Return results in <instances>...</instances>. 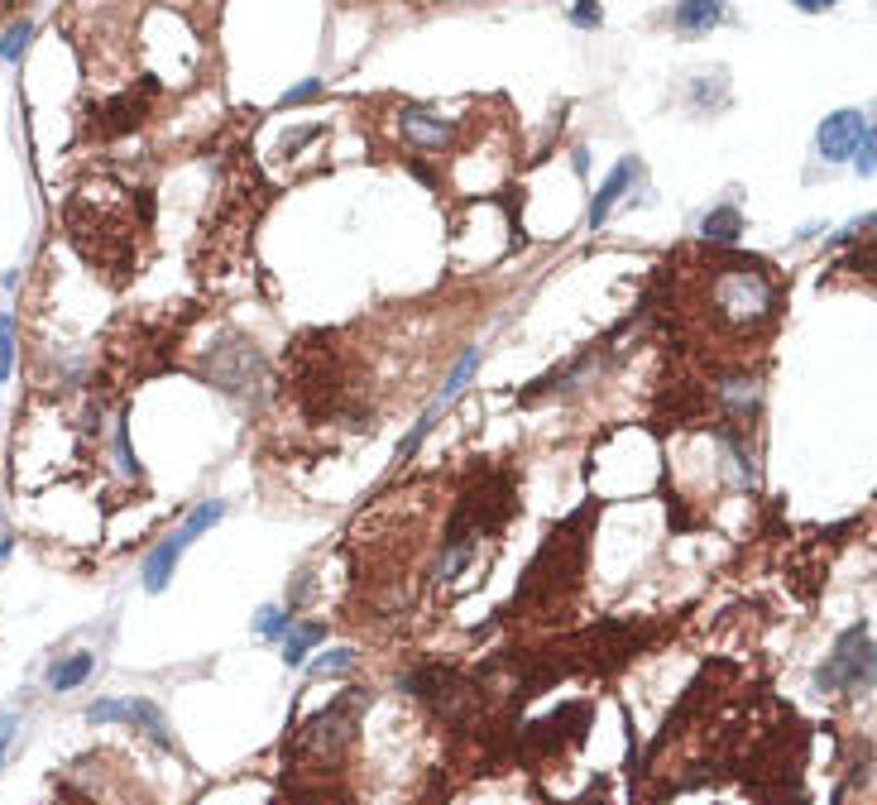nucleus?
<instances>
[{
	"mask_svg": "<svg viewBox=\"0 0 877 805\" xmlns=\"http://www.w3.org/2000/svg\"><path fill=\"white\" fill-rule=\"evenodd\" d=\"M149 92H159V82L154 77H144V87L139 92H120V96H106L101 106H96V135L101 139H120V135H135V130L144 125V115H149V101L154 96Z\"/></svg>",
	"mask_w": 877,
	"mask_h": 805,
	"instance_id": "3",
	"label": "nucleus"
},
{
	"mask_svg": "<svg viewBox=\"0 0 877 805\" xmlns=\"http://www.w3.org/2000/svg\"><path fill=\"white\" fill-rule=\"evenodd\" d=\"M719 15H724V0H677V10H671V20H677L681 34L715 29Z\"/></svg>",
	"mask_w": 877,
	"mask_h": 805,
	"instance_id": "7",
	"label": "nucleus"
},
{
	"mask_svg": "<svg viewBox=\"0 0 877 805\" xmlns=\"http://www.w3.org/2000/svg\"><path fill=\"white\" fill-rule=\"evenodd\" d=\"M92 667H96L92 652H72V657H63V662L48 671V686H53V691H77L82 681L92 676Z\"/></svg>",
	"mask_w": 877,
	"mask_h": 805,
	"instance_id": "10",
	"label": "nucleus"
},
{
	"mask_svg": "<svg viewBox=\"0 0 877 805\" xmlns=\"http://www.w3.org/2000/svg\"><path fill=\"white\" fill-rule=\"evenodd\" d=\"M475 365H479V351H465L461 359H455V369L447 375V383H441V393H437V403H431V407H447V403L455 399V393H461V383L475 375Z\"/></svg>",
	"mask_w": 877,
	"mask_h": 805,
	"instance_id": "11",
	"label": "nucleus"
},
{
	"mask_svg": "<svg viewBox=\"0 0 877 805\" xmlns=\"http://www.w3.org/2000/svg\"><path fill=\"white\" fill-rule=\"evenodd\" d=\"M796 10H806V15H825V10H835L839 0H791Z\"/></svg>",
	"mask_w": 877,
	"mask_h": 805,
	"instance_id": "20",
	"label": "nucleus"
},
{
	"mask_svg": "<svg viewBox=\"0 0 877 805\" xmlns=\"http://www.w3.org/2000/svg\"><path fill=\"white\" fill-rule=\"evenodd\" d=\"M868 681H873V638H868V629H849L839 638L835 657L820 667V686L854 691V686H868Z\"/></svg>",
	"mask_w": 877,
	"mask_h": 805,
	"instance_id": "2",
	"label": "nucleus"
},
{
	"mask_svg": "<svg viewBox=\"0 0 877 805\" xmlns=\"http://www.w3.org/2000/svg\"><path fill=\"white\" fill-rule=\"evenodd\" d=\"M58 805H87V801H82L77 791H58Z\"/></svg>",
	"mask_w": 877,
	"mask_h": 805,
	"instance_id": "21",
	"label": "nucleus"
},
{
	"mask_svg": "<svg viewBox=\"0 0 877 805\" xmlns=\"http://www.w3.org/2000/svg\"><path fill=\"white\" fill-rule=\"evenodd\" d=\"M29 34H34V24L29 20H15L5 34H0V63H15V58L24 53V44H29Z\"/></svg>",
	"mask_w": 877,
	"mask_h": 805,
	"instance_id": "13",
	"label": "nucleus"
},
{
	"mask_svg": "<svg viewBox=\"0 0 877 805\" xmlns=\"http://www.w3.org/2000/svg\"><path fill=\"white\" fill-rule=\"evenodd\" d=\"M5 748H10V734H0V763H5Z\"/></svg>",
	"mask_w": 877,
	"mask_h": 805,
	"instance_id": "22",
	"label": "nucleus"
},
{
	"mask_svg": "<svg viewBox=\"0 0 877 805\" xmlns=\"http://www.w3.org/2000/svg\"><path fill=\"white\" fill-rule=\"evenodd\" d=\"M701 235L710 240V245H734V240L743 235V216H739L734 207H715V211L701 221Z\"/></svg>",
	"mask_w": 877,
	"mask_h": 805,
	"instance_id": "9",
	"label": "nucleus"
},
{
	"mask_svg": "<svg viewBox=\"0 0 877 805\" xmlns=\"http://www.w3.org/2000/svg\"><path fill=\"white\" fill-rule=\"evenodd\" d=\"M399 130H403V139L423 154H441V149H451V139H455L451 120H441L437 111H427V106H403Z\"/></svg>",
	"mask_w": 877,
	"mask_h": 805,
	"instance_id": "5",
	"label": "nucleus"
},
{
	"mask_svg": "<svg viewBox=\"0 0 877 805\" xmlns=\"http://www.w3.org/2000/svg\"><path fill=\"white\" fill-rule=\"evenodd\" d=\"M571 20L581 24V29H599V20H605V10H599V0H575Z\"/></svg>",
	"mask_w": 877,
	"mask_h": 805,
	"instance_id": "16",
	"label": "nucleus"
},
{
	"mask_svg": "<svg viewBox=\"0 0 877 805\" xmlns=\"http://www.w3.org/2000/svg\"><path fill=\"white\" fill-rule=\"evenodd\" d=\"M221 513H226V503H221V499H207V503H197V509L187 513V523L178 527V533H168L163 542L149 551V561H144V590H149V595H159L163 585L173 581V566H178V557H183V551H187L192 542H197V537L207 533V527H211L216 519H221Z\"/></svg>",
	"mask_w": 877,
	"mask_h": 805,
	"instance_id": "1",
	"label": "nucleus"
},
{
	"mask_svg": "<svg viewBox=\"0 0 877 805\" xmlns=\"http://www.w3.org/2000/svg\"><path fill=\"white\" fill-rule=\"evenodd\" d=\"M345 667H355V652H345V647H336V652H321L317 662H312V676H341Z\"/></svg>",
	"mask_w": 877,
	"mask_h": 805,
	"instance_id": "14",
	"label": "nucleus"
},
{
	"mask_svg": "<svg viewBox=\"0 0 877 805\" xmlns=\"http://www.w3.org/2000/svg\"><path fill=\"white\" fill-rule=\"evenodd\" d=\"M873 144H877V139H873V125H868V135H863V139H858V149H854V163H858V173H863V178L873 173Z\"/></svg>",
	"mask_w": 877,
	"mask_h": 805,
	"instance_id": "17",
	"label": "nucleus"
},
{
	"mask_svg": "<svg viewBox=\"0 0 877 805\" xmlns=\"http://www.w3.org/2000/svg\"><path fill=\"white\" fill-rule=\"evenodd\" d=\"M10 365H15V321L0 317V379L10 375Z\"/></svg>",
	"mask_w": 877,
	"mask_h": 805,
	"instance_id": "15",
	"label": "nucleus"
},
{
	"mask_svg": "<svg viewBox=\"0 0 877 805\" xmlns=\"http://www.w3.org/2000/svg\"><path fill=\"white\" fill-rule=\"evenodd\" d=\"M868 125L873 120L863 115V111H835V115H825L820 120V135H815V144H820V154L825 159H854V149H858V139L868 135Z\"/></svg>",
	"mask_w": 877,
	"mask_h": 805,
	"instance_id": "4",
	"label": "nucleus"
},
{
	"mask_svg": "<svg viewBox=\"0 0 877 805\" xmlns=\"http://www.w3.org/2000/svg\"><path fill=\"white\" fill-rule=\"evenodd\" d=\"M283 623H288V614H279V609H269V614H259V633H264V638H279V633H283Z\"/></svg>",
	"mask_w": 877,
	"mask_h": 805,
	"instance_id": "18",
	"label": "nucleus"
},
{
	"mask_svg": "<svg viewBox=\"0 0 877 805\" xmlns=\"http://www.w3.org/2000/svg\"><path fill=\"white\" fill-rule=\"evenodd\" d=\"M633 173H638V168H633V159H623V163L614 168V173H609V183L595 192V202H590V231L609 221V211H614V202L623 197V187H629V178H633Z\"/></svg>",
	"mask_w": 877,
	"mask_h": 805,
	"instance_id": "8",
	"label": "nucleus"
},
{
	"mask_svg": "<svg viewBox=\"0 0 877 805\" xmlns=\"http://www.w3.org/2000/svg\"><path fill=\"white\" fill-rule=\"evenodd\" d=\"M87 715L96 719V724H111V719H125V724L144 729V734H149V739H159L163 748H168V729H163V715H159V705H154V700H96Z\"/></svg>",
	"mask_w": 877,
	"mask_h": 805,
	"instance_id": "6",
	"label": "nucleus"
},
{
	"mask_svg": "<svg viewBox=\"0 0 877 805\" xmlns=\"http://www.w3.org/2000/svg\"><path fill=\"white\" fill-rule=\"evenodd\" d=\"M317 92H321V82H303V87H293V92L283 96V106H303V101H312Z\"/></svg>",
	"mask_w": 877,
	"mask_h": 805,
	"instance_id": "19",
	"label": "nucleus"
},
{
	"mask_svg": "<svg viewBox=\"0 0 877 805\" xmlns=\"http://www.w3.org/2000/svg\"><path fill=\"white\" fill-rule=\"evenodd\" d=\"M321 638H327V629H321V623H303V629H293V638L283 643V657H288V662H303V652H307V647H317Z\"/></svg>",
	"mask_w": 877,
	"mask_h": 805,
	"instance_id": "12",
	"label": "nucleus"
}]
</instances>
